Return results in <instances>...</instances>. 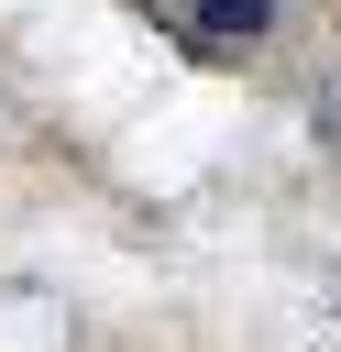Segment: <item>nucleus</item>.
Wrapping results in <instances>:
<instances>
[{
	"label": "nucleus",
	"mask_w": 341,
	"mask_h": 352,
	"mask_svg": "<svg viewBox=\"0 0 341 352\" xmlns=\"http://www.w3.org/2000/svg\"><path fill=\"white\" fill-rule=\"evenodd\" d=\"M264 11H275V0H198V33H209V44H253Z\"/></svg>",
	"instance_id": "obj_1"
}]
</instances>
